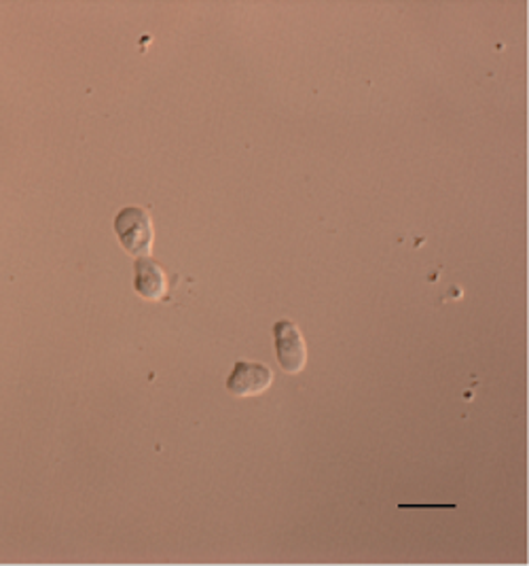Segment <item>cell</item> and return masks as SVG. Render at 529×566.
Returning a JSON list of instances; mask_svg holds the SVG:
<instances>
[{
    "label": "cell",
    "instance_id": "obj_2",
    "mask_svg": "<svg viewBox=\"0 0 529 566\" xmlns=\"http://www.w3.org/2000/svg\"><path fill=\"white\" fill-rule=\"evenodd\" d=\"M274 346L279 367L286 374H299L307 365V346L303 339L301 329L288 321L282 318L274 325Z\"/></svg>",
    "mask_w": 529,
    "mask_h": 566
},
{
    "label": "cell",
    "instance_id": "obj_4",
    "mask_svg": "<svg viewBox=\"0 0 529 566\" xmlns=\"http://www.w3.org/2000/svg\"><path fill=\"white\" fill-rule=\"evenodd\" d=\"M134 289L147 302H159L166 297L168 279L163 268L151 258H138L134 265Z\"/></svg>",
    "mask_w": 529,
    "mask_h": 566
},
{
    "label": "cell",
    "instance_id": "obj_1",
    "mask_svg": "<svg viewBox=\"0 0 529 566\" xmlns=\"http://www.w3.org/2000/svg\"><path fill=\"white\" fill-rule=\"evenodd\" d=\"M115 233L131 258H149L152 242H155V228H152L151 212L142 207H127L119 210L115 217Z\"/></svg>",
    "mask_w": 529,
    "mask_h": 566
},
{
    "label": "cell",
    "instance_id": "obj_3",
    "mask_svg": "<svg viewBox=\"0 0 529 566\" xmlns=\"http://www.w3.org/2000/svg\"><path fill=\"white\" fill-rule=\"evenodd\" d=\"M274 385V371L265 363L237 360L228 378V390L233 397H256Z\"/></svg>",
    "mask_w": 529,
    "mask_h": 566
}]
</instances>
